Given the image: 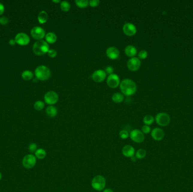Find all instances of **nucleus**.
Segmentation results:
<instances>
[{
    "instance_id": "1",
    "label": "nucleus",
    "mask_w": 193,
    "mask_h": 192,
    "mask_svg": "<svg viewBox=\"0 0 193 192\" xmlns=\"http://www.w3.org/2000/svg\"><path fill=\"white\" fill-rule=\"evenodd\" d=\"M119 86L121 93L126 96L135 95L137 90V85L135 81L128 78L124 79L121 81Z\"/></svg>"
},
{
    "instance_id": "2",
    "label": "nucleus",
    "mask_w": 193,
    "mask_h": 192,
    "mask_svg": "<svg viewBox=\"0 0 193 192\" xmlns=\"http://www.w3.org/2000/svg\"><path fill=\"white\" fill-rule=\"evenodd\" d=\"M48 43L43 40H39L34 43L33 46L34 53L39 56L43 55L48 53L49 50Z\"/></svg>"
},
{
    "instance_id": "3",
    "label": "nucleus",
    "mask_w": 193,
    "mask_h": 192,
    "mask_svg": "<svg viewBox=\"0 0 193 192\" xmlns=\"http://www.w3.org/2000/svg\"><path fill=\"white\" fill-rule=\"evenodd\" d=\"M36 77L40 81L48 80L51 76L50 70L45 65H40L35 69Z\"/></svg>"
},
{
    "instance_id": "4",
    "label": "nucleus",
    "mask_w": 193,
    "mask_h": 192,
    "mask_svg": "<svg viewBox=\"0 0 193 192\" xmlns=\"http://www.w3.org/2000/svg\"><path fill=\"white\" fill-rule=\"evenodd\" d=\"M91 185L92 188L96 191H103L106 185V179L100 175H96L93 178Z\"/></svg>"
},
{
    "instance_id": "5",
    "label": "nucleus",
    "mask_w": 193,
    "mask_h": 192,
    "mask_svg": "<svg viewBox=\"0 0 193 192\" xmlns=\"http://www.w3.org/2000/svg\"><path fill=\"white\" fill-rule=\"evenodd\" d=\"M155 121L156 124L160 126L165 127L169 125L171 121L169 115L164 112H161L156 115L155 117Z\"/></svg>"
},
{
    "instance_id": "6",
    "label": "nucleus",
    "mask_w": 193,
    "mask_h": 192,
    "mask_svg": "<svg viewBox=\"0 0 193 192\" xmlns=\"http://www.w3.org/2000/svg\"><path fill=\"white\" fill-rule=\"evenodd\" d=\"M129 136L132 141L138 144L142 143L145 140V135L144 133L138 129H134L131 131Z\"/></svg>"
},
{
    "instance_id": "7",
    "label": "nucleus",
    "mask_w": 193,
    "mask_h": 192,
    "mask_svg": "<svg viewBox=\"0 0 193 192\" xmlns=\"http://www.w3.org/2000/svg\"><path fill=\"white\" fill-rule=\"evenodd\" d=\"M44 100L46 104L53 106L56 104L59 100L58 94L53 91H48L45 94Z\"/></svg>"
},
{
    "instance_id": "8",
    "label": "nucleus",
    "mask_w": 193,
    "mask_h": 192,
    "mask_svg": "<svg viewBox=\"0 0 193 192\" xmlns=\"http://www.w3.org/2000/svg\"><path fill=\"white\" fill-rule=\"evenodd\" d=\"M120 79L119 76L115 73L108 75L107 78V83L111 89H116L120 84Z\"/></svg>"
},
{
    "instance_id": "9",
    "label": "nucleus",
    "mask_w": 193,
    "mask_h": 192,
    "mask_svg": "<svg viewBox=\"0 0 193 192\" xmlns=\"http://www.w3.org/2000/svg\"><path fill=\"white\" fill-rule=\"evenodd\" d=\"M36 158L33 154H28L24 157L23 161L22 164L24 167L27 169H30L33 168L36 163Z\"/></svg>"
},
{
    "instance_id": "10",
    "label": "nucleus",
    "mask_w": 193,
    "mask_h": 192,
    "mask_svg": "<svg viewBox=\"0 0 193 192\" xmlns=\"http://www.w3.org/2000/svg\"><path fill=\"white\" fill-rule=\"evenodd\" d=\"M141 65V60L138 58L133 57L129 59L127 62V67L132 72L138 71Z\"/></svg>"
},
{
    "instance_id": "11",
    "label": "nucleus",
    "mask_w": 193,
    "mask_h": 192,
    "mask_svg": "<svg viewBox=\"0 0 193 192\" xmlns=\"http://www.w3.org/2000/svg\"><path fill=\"white\" fill-rule=\"evenodd\" d=\"M31 34L34 39L37 40H42L46 35L45 30L39 26L34 27L31 29Z\"/></svg>"
},
{
    "instance_id": "12",
    "label": "nucleus",
    "mask_w": 193,
    "mask_h": 192,
    "mask_svg": "<svg viewBox=\"0 0 193 192\" xmlns=\"http://www.w3.org/2000/svg\"><path fill=\"white\" fill-rule=\"evenodd\" d=\"M123 31L126 36L132 37L137 33V28L135 25L129 22H126L123 27Z\"/></svg>"
},
{
    "instance_id": "13",
    "label": "nucleus",
    "mask_w": 193,
    "mask_h": 192,
    "mask_svg": "<svg viewBox=\"0 0 193 192\" xmlns=\"http://www.w3.org/2000/svg\"><path fill=\"white\" fill-rule=\"evenodd\" d=\"M106 73L104 70L98 69L93 72L92 74V79L96 83H100L104 81L106 78Z\"/></svg>"
},
{
    "instance_id": "14",
    "label": "nucleus",
    "mask_w": 193,
    "mask_h": 192,
    "mask_svg": "<svg viewBox=\"0 0 193 192\" xmlns=\"http://www.w3.org/2000/svg\"><path fill=\"white\" fill-rule=\"evenodd\" d=\"M16 43H18L20 46H25L27 45L30 42L29 37L24 33H18L15 38Z\"/></svg>"
},
{
    "instance_id": "15",
    "label": "nucleus",
    "mask_w": 193,
    "mask_h": 192,
    "mask_svg": "<svg viewBox=\"0 0 193 192\" xmlns=\"http://www.w3.org/2000/svg\"><path fill=\"white\" fill-rule=\"evenodd\" d=\"M107 57L111 60H116L120 57V51L115 47H110L106 50Z\"/></svg>"
},
{
    "instance_id": "16",
    "label": "nucleus",
    "mask_w": 193,
    "mask_h": 192,
    "mask_svg": "<svg viewBox=\"0 0 193 192\" xmlns=\"http://www.w3.org/2000/svg\"><path fill=\"white\" fill-rule=\"evenodd\" d=\"M151 136L153 139L156 141H160L164 138V132L163 130L158 127L154 128L151 132Z\"/></svg>"
},
{
    "instance_id": "17",
    "label": "nucleus",
    "mask_w": 193,
    "mask_h": 192,
    "mask_svg": "<svg viewBox=\"0 0 193 192\" xmlns=\"http://www.w3.org/2000/svg\"><path fill=\"white\" fill-rule=\"evenodd\" d=\"M121 152L124 157L131 158L135 154V149L130 145H126L122 148Z\"/></svg>"
},
{
    "instance_id": "18",
    "label": "nucleus",
    "mask_w": 193,
    "mask_h": 192,
    "mask_svg": "<svg viewBox=\"0 0 193 192\" xmlns=\"http://www.w3.org/2000/svg\"><path fill=\"white\" fill-rule=\"evenodd\" d=\"M125 54L128 57L133 58L137 54V50L133 45H128L125 48Z\"/></svg>"
},
{
    "instance_id": "19",
    "label": "nucleus",
    "mask_w": 193,
    "mask_h": 192,
    "mask_svg": "<svg viewBox=\"0 0 193 192\" xmlns=\"http://www.w3.org/2000/svg\"><path fill=\"white\" fill-rule=\"evenodd\" d=\"M46 114L50 118H54L58 114L57 108L53 106H49L46 109Z\"/></svg>"
},
{
    "instance_id": "20",
    "label": "nucleus",
    "mask_w": 193,
    "mask_h": 192,
    "mask_svg": "<svg viewBox=\"0 0 193 192\" xmlns=\"http://www.w3.org/2000/svg\"><path fill=\"white\" fill-rule=\"evenodd\" d=\"M45 39L47 43L53 44L56 42L57 40V36L54 33L49 32L45 35Z\"/></svg>"
},
{
    "instance_id": "21",
    "label": "nucleus",
    "mask_w": 193,
    "mask_h": 192,
    "mask_svg": "<svg viewBox=\"0 0 193 192\" xmlns=\"http://www.w3.org/2000/svg\"><path fill=\"white\" fill-rule=\"evenodd\" d=\"M124 99V96L122 93L116 92L113 94L112 96V100L115 103H121Z\"/></svg>"
},
{
    "instance_id": "22",
    "label": "nucleus",
    "mask_w": 193,
    "mask_h": 192,
    "mask_svg": "<svg viewBox=\"0 0 193 192\" xmlns=\"http://www.w3.org/2000/svg\"><path fill=\"white\" fill-rule=\"evenodd\" d=\"M48 19V15L45 11H42L39 13L38 16V20L40 24L45 23Z\"/></svg>"
},
{
    "instance_id": "23",
    "label": "nucleus",
    "mask_w": 193,
    "mask_h": 192,
    "mask_svg": "<svg viewBox=\"0 0 193 192\" xmlns=\"http://www.w3.org/2000/svg\"><path fill=\"white\" fill-rule=\"evenodd\" d=\"M34 156L36 158L39 159H45L46 156V152L45 149L43 148H40L37 149L36 152L34 153Z\"/></svg>"
},
{
    "instance_id": "24",
    "label": "nucleus",
    "mask_w": 193,
    "mask_h": 192,
    "mask_svg": "<svg viewBox=\"0 0 193 192\" xmlns=\"http://www.w3.org/2000/svg\"><path fill=\"white\" fill-rule=\"evenodd\" d=\"M75 4L78 7L84 9L89 5V1L88 0H76Z\"/></svg>"
},
{
    "instance_id": "25",
    "label": "nucleus",
    "mask_w": 193,
    "mask_h": 192,
    "mask_svg": "<svg viewBox=\"0 0 193 192\" xmlns=\"http://www.w3.org/2000/svg\"><path fill=\"white\" fill-rule=\"evenodd\" d=\"M22 77L25 81H29L34 77V73L32 72L27 70L24 71L22 74Z\"/></svg>"
},
{
    "instance_id": "26",
    "label": "nucleus",
    "mask_w": 193,
    "mask_h": 192,
    "mask_svg": "<svg viewBox=\"0 0 193 192\" xmlns=\"http://www.w3.org/2000/svg\"><path fill=\"white\" fill-rule=\"evenodd\" d=\"M154 118L153 115H145V117H144L143 119V122L145 124V125H147V126H150V125H152L154 122Z\"/></svg>"
},
{
    "instance_id": "27",
    "label": "nucleus",
    "mask_w": 193,
    "mask_h": 192,
    "mask_svg": "<svg viewBox=\"0 0 193 192\" xmlns=\"http://www.w3.org/2000/svg\"><path fill=\"white\" fill-rule=\"evenodd\" d=\"M60 7H61V9L64 12H68V11L70 10V9H71L70 4L66 1H62L61 2Z\"/></svg>"
},
{
    "instance_id": "28",
    "label": "nucleus",
    "mask_w": 193,
    "mask_h": 192,
    "mask_svg": "<svg viewBox=\"0 0 193 192\" xmlns=\"http://www.w3.org/2000/svg\"><path fill=\"white\" fill-rule=\"evenodd\" d=\"M147 152L144 149H139L135 153V156L137 159H143L146 156Z\"/></svg>"
},
{
    "instance_id": "29",
    "label": "nucleus",
    "mask_w": 193,
    "mask_h": 192,
    "mask_svg": "<svg viewBox=\"0 0 193 192\" xmlns=\"http://www.w3.org/2000/svg\"><path fill=\"white\" fill-rule=\"evenodd\" d=\"M45 106V103L43 101H37L34 104V108L37 111L43 110Z\"/></svg>"
},
{
    "instance_id": "30",
    "label": "nucleus",
    "mask_w": 193,
    "mask_h": 192,
    "mask_svg": "<svg viewBox=\"0 0 193 192\" xmlns=\"http://www.w3.org/2000/svg\"><path fill=\"white\" fill-rule=\"evenodd\" d=\"M119 136L121 139L125 140L128 138V137L129 136V134L127 130H122L119 132Z\"/></svg>"
},
{
    "instance_id": "31",
    "label": "nucleus",
    "mask_w": 193,
    "mask_h": 192,
    "mask_svg": "<svg viewBox=\"0 0 193 192\" xmlns=\"http://www.w3.org/2000/svg\"><path fill=\"white\" fill-rule=\"evenodd\" d=\"M148 56V53L146 51V50H141L140 51V52L138 53V59H141V60H144L146 59Z\"/></svg>"
},
{
    "instance_id": "32",
    "label": "nucleus",
    "mask_w": 193,
    "mask_h": 192,
    "mask_svg": "<svg viewBox=\"0 0 193 192\" xmlns=\"http://www.w3.org/2000/svg\"><path fill=\"white\" fill-rule=\"evenodd\" d=\"M37 145L36 143H32L29 144L28 150L31 153H35L36 151L37 150Z\"/></svg>"
},
{
    "instance_id": "33",
    "label": "nucleus",
    "mask_w": 193,
    "mask_h": 192,
    "mask_svg": "<svg viewBox=\"0 0 193 192\" xmlns=\"http://www.w3.org/2000/svg\"><path fill=\"white\" fill-rule=\"evenodd\" d=\"M141 131L144 133V134H148L151 132V128L149 126L144 125L142 127Z\"/></svg>"
},
{
    "instance_id": "34",
    "label": "nucleus",
    "mask_w": 193,
    "mask_h": 192,
    "mask_svg": "<svg viewBox=\"0 0 193 192\" xmlns=\"http://www.w3.org/2000/svg\"><path fill=\"white\" fill-rule=\"evenodd\" d=\"M48 55L50 58H55L57 55V51L54 49H50L48 52Z\"/></svg>"
},
{
    "instance_id": "35",
    "label": "nucleus",
    "mask_w": 193,
    "mask_h": 192,
    "mask_svg": "<svg viewBox=\"0 0 193 192\" xmlns=\"http://www.w3.org/2000/svg\"><path fill=\"white\" fill-rule=\"evenodd\" d=\"M100 4V1L99 0H91L89 1V5L92 7H97Z\"/></svg>"
},
{
    "instance_id": "36",
    "label": "nucleus",
    "mask_w": 193,
    "mask_h": 192,
    "mask_svg": "<svg viewBox=\"0 0 193 192\" xmlns=\"http://www.w3.org/2000/svg\"><path fill=\"white\" fill-rule=\"evenodd\" d=\"M9 23V19L5 17V16H3L1 17L0 18V24H2V25H6Z\"/></svg>"
},
{
    "instance_id": "37",
    "label": "nucleus",
    "mask_w": 193,
    "mask_h": 192,
    "mask_svg": "<svg viewBox=\"0 0 193 192\" xmlns=\"http://www.w3.org/2000/svg\"><path fill=\"white\" fill-rule=\"evenodd\" d=\"M104 71L106 73V74H108L110 75V74H111L113 73L114 68L111 67V66H108V67H107L105 68V69Z\"/></svg>"
},
{
    "instance_id": "38",
    "label": "nucleus",
    "mask_w": 193,
    "mask_h": 192,
    "mask_svg": "<svg viewBox=\"0 0 193 192\" xmlns=\"http://www.w3.org/2000/svg\"><path fill=\"white\" fill-rule=\"evenodd\" d=\"M5 11V7L4 5L1 3H0V15L2 14Z\"/></svg>"
},
{
    "instance_id": "39",
    "label": "nucleus",
    "mask_w": 193,
    "mask_h": 192,
    "mask_svg": "<svg viewBox=\"0 0 193 192\" xmlns=\"http://www.w3.org/2000/svg\"><path fill=\"white\" fill-rule=\"evenodd\" d=\"M16 43V41H15V39H11L9 41V44L11 46H14Z\"/></svg>"
},
{
    "instance_id": "40",
    "label": "nucleus",
    "mask_w": 193,
    "mask_h": 192,
    "mask_svg": "<svg viewBox=\"0 0 193 192\" xmlns=\"http://www.w3.org/2000/svg\"><path fill=\"white\" fill-rule=\"evenodd\" d=\"M103 192H114L113 190L111 189H110V188H107V189H105L103 190Z\"/></svg>"
},
{
    "instance_id": "41",
    "label": "nucleus",
    "mask_w": 193,
    "mask_h": 192,
    "mask_svg": "<svg viewBox=\"0 0 193 192\" xmlns=\"http://www.w3.org/2000/svg\"><path fill=\"white\" fill-rule=\"evenodd\" d=\"M130 159H131V160H132V161H133V162H135L136 161V160H137V158H136V157L135 156V155L134 156H133V157H132L131 158H130Z\"/></svg>"
},
{
    "instance_id": "42",
    "label": "nucleus",
    "mask_w": 193,
    "mask_h": 192,
    "mask_svg": "<svg viewBox=\"0 0 193 192\" xmlns=\"http://www.w3.org/2000/svg\"><path fill=\"white\" fill-rule=\"evenodd\" d=\"M53 2H54V3H56V4H58V3L61 2V1H54V0H53Z\"/></svg>"
},
{
    "instance_id": "43",
    "label": "nucleus",
    "mask_w": 193,
    "mask_h": 192,
    "mask_svg": "<svg viewBox=\"0 0 193 192\" xmlns=\"http://www.w3.org/2000/svg\"><path fill=\"white\" fill-rule=\"evenodd\" d=\"M37 80H38V79L36 78H34L33 81H34V82H35L37 81Z\"/></svg>"
},
{
    "instance_id": "44",
    "label": "nucleus",
    "mask_w": 193,
    "mask_h": 192,
    "mask_svg": "<svg viewBox=\"0 0 193 192\" xmlns=\"http://www.w3.org/2000/svg\"><path fill=\"white\" fill-rule=\"evenodd\" d=\"M2 174H1V173H0V180H1V179H2Z\"/></svg>"
}]
</instances>
